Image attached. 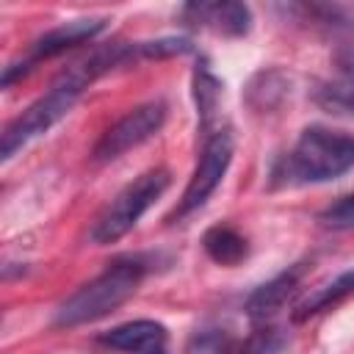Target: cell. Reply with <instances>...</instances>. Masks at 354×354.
<instances>
[{
	"label": "cell",
	"instance_id": "1",
	"mask_svg": "<svg viewBox=\"0 0 354 354\" xmlns=\"http://www.w3.org/2000/svg\"><path fill=\"white\" fill-rule=\"evenodd\" d=\"M144 263L138 260H116L102 274L80 285L61 307L55 310V326H80L105 318L116 307H122L141 285Z\"/></svg>",
	"mask_w": 354,
	"mask_h": 354
},
{
	"label": "cell",
	"instance_id": "2",
	"mask_svg": "<svg viewBox=\"0 0 354 354\" xmlns=\"http://www.w3.org/2000/svg\"><path fill=\"white\" fill-rule=\"evenodd\" d=\"M354 169V136L307 127L301 130L296 147L285 158V183H329Z\"/></svg>",
	"mask_w": 354,
	"mask_h": 354
},
{
	"label": "cell",
	"instance_id": "3",
	"mask_svg": "<svg viewBox=\"0 0 354 354\" xmlns=\"http://www.w3.org/2000/svg\"><path fill=\"white\" fill-rule=\"evenodd\" d=\"M166 188H169V171L166 169H149L141 177H136L133 183H127L111 199V205L100 213V218L94 221V227L88 232L91 243L105 246V243L124 238Z\"/></svg>",
	"mask_w": 354,
	"mask_h": 354
},
{
	"label": "cell",
	"instance_id": "4",
	"mask_svg": "<svg viewBox=\"0 0 354 354\" xmlns=\"http://www.w3.org/2000/svg\"><path fill=\"white\" fill-rule=\"evenodd\" d=\"M166 122V102L152 100L144 102L133 111H127L116 124H111L102 138L94 147V160L97 163H111L116 158H122L124 152L141 147L144 141H149Z\"/></svg>",
	"mask_w": 354,
	"mask_h": 354
},
{
	"label": "cell",
	"instance_id": "5",
	"mask_svg": "<svg viewBox=\"0 0 354 354\" xmlns=\"http://www.w3.org/2000/svg\"><path fill=\"white\" fill-rule=\"evenodd\" d=\"M230 160H232V136L230 130H216L207 136L205 147H202V155H199V163L183 191V199H180V207L174 210V216H188L194 210H199L210 194L218 188V183L224 180L227 169H230Z\"/></svg>",
	"mask_w": 354,
	"mask_h": 354
},
{
	"label": "cell",
	"instance_id": "6",
	"mask_svg": "<svg viewBox=\"0 0 354 354\" xmlns=\"http://www.w3.org/2000/svg\"><path fill=\"white\" fill-rule=\"evenodd\" d=\"M102 28H105V19H72V22H64V25L47 30L44 36H39V39L30 44L28 55H25L19 64L6 66V72H3V86H11V80H14L17 75H25L33 64L47 61V58H55V55H61V53H66L69 47H77V44H83V41H91Z\"/></svg>",
	"mask_w": 354,
	"mask_h": 354
},
{
	"label": "cell",
	"instance_id": "7",
	"mask_svg": "<svg viewBox=\"0 0 354 354\" xmlns=\"http://www.w3.org/2000/svg\"><path fill=\"white\" fill-rule=\"evenodd\" d=\"M183 17L227 39H241L252 28V14L243 0H183Z\"/></svg>",
	"mask_w": 354,
	"mask_h": 354
},
{
	"label": "cell",
	"instance_id": "8",
	"mask_svg": "<svg viewBox=\"0 0 354 354\" xmlns=\"http://www.w3.org/2000/svg\"><path fill=\"white\" fill-rule=\"evenodd\" d=\"M102 346L119 351H163L166 348V326L158 321H127L100 335Z\"/></svg>",
	"mask_w": 354,
	"mask_h": 354
},
{
	"label": "cell",
	"instance_id": "9",
	"mask_svg": "<svg viewBox=\"0 0 354 354\" xmlns=\"http://www.w3.org/2000/svg\"><path fill=\"white\" fill-rule=\"evenodd\" d=\"M299 277H301V268L293 266V268L277 274L274 279H268L266 285H260V288L246 299V313H249V318L266 321V318L277 315V313L290 301V296L296 293Z\"/></svg>",
	"mask_w": 354,
	"mask_h": 354
},
{
	"label": "cell",
	"instance_id": "10",
	"mask_svg": "<svg viewBox=\"0 0 354 354\" xmlns=\"http://www.w3.org/2000/svg\"><path fill=\"white\" fill-rule=\"evenodd\" d=\"M202 249L205 254L218 263V266H238L246 254H249V246H246V238L238 235L232 227L227 224H216L210 227L205 235H202Z\"/></svg>",
	"mask_w": 354,
	"mask_h": 354
},
{
	"label": "cell",
	"instance_id": "11",
	"mask_svg": "<svg viewBox=\"0 0 354 354\" xmlns=\"http://www.w3.org/2000/svg\"><path fill=\"white\" fill-rule=\"evenodd\" d=\"M348 293H354V268L337 274L335 279H329V282H324L321 288H315L307 299H301L299 307H296V321H304V318H310V315L326 310L329 304L346 299Z\"/></svg>",
	"mask_w": 354,
	"mask_h": 354
},
{
	"label": "cell",
	"instance_id": "12",
	"mask_svg": "<svg viewBox=\"0 0 354 354\" xmlns=\"http://www.w3.org/2000/svg\"><path fill=\"white\" fill-rule=\"evenodd\" d=\"M288 86H290V80L282 75V72H277V69H263V72H257L252 80H249V86H246V100L257 108V111H268V108H277L282 100H285V94H288Z\"/></svg>",
	"mask_w": 354,
	"mask_h": 354
},
{
	"label": "cell",
	"instance_id": "13",
	"mask_svg": "<svg viewBox=\"0 0 354 354\" xmlns=\"http://www.w3.org/2000/svg\"><path fill=\"white\" fill-rule=\"evenodd\" d=\"M315 102L335 113H351L354 116V69L343 72L335 80H326L315 88Z\"/></svg>",
	"mask_w": 354,
	"mask_h": 354
},
{
	"label": "cell",
	"instance_id": "14",
	"mask_svg": "<svg viewBox=\"0 0 354 354\" xmlns=\"http://www.w3.org/2000/svg\"><path fill=\"white\" fill-rule=\"evenodd\" d=\"M194 97H196V108H199L202 124L207 127L210 119H213V113H216L218 97H221V83L205 66H199L196 75H194Z\"/></svg>",
	"mask_w": 354,
	"mask_h": 354
},
{
	"label": "cell",
	"instance_id": "15",
	"mask_svg": "<svg viewBox=\"0 0 354 354\" xmlns=\"http://www.w3.org/2000/svg\"><path fill=\"white\" fill-rule=\"evenodd\" d=\"M191 44L185 39H158V41H138L136 58H171L188 53Z\"/></svg>",
	"mask_w": 354,
	"mask_h": 354
},
{
	"label": "cell",
	"instance_id": "16",
	"mask_svg": "<svg viewBox=\"0 0 354 354\" xmlns=\"http://www.w3.org/2000/svg\"><path fill=\"white\" fill-rule=\"evenodd\" d=\"M321 221L332 230H348L354 227V196H343L340 202L329 205L324 213H321Z\"/></svg>",
	"mask_w": 354,
	"mask_h": 354
}]
</instances>
